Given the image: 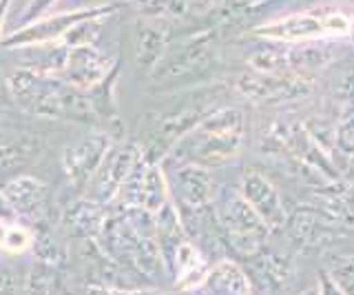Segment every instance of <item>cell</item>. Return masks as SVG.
Returning <instances> with one entry per match:
<instances>
[{
  "mask_svg": "<svg viewBox=\"0 0 354 295\" xmlns=\"http://www.w3.org/2000/svg\"><path fill=\"white\" fill-rule=\"evenodd\" d=\"M100 206L102 204H97L93 200L71 204V209L66 211V217H64L69 231L77 238L95 240L100 235V231H102V224L106 220V213L100 209Z\"/></svg>",
  "mask_w": 354,
  "mask_h": 295,
  "instance_id": "cell-17",
  "label": "cell"
},
{
  "mask_svg": "<svg viewBox=\"0 0 354 295\" xmlns=\"http://www.w3.org/2000/svg\"><path fill=\"white\" fill-rule=\"evenodd\" d=\"M326 276L346 295H354V253L332 258L326 267Z\"/></svg>",
  "mask_w": 354,
  "mask_h": 295,
  "instance_id": "cell-19",
  "label": "cell"
},
{
  "mask_svg": "<svg viewBox=\"0 0 354 295\" xmlns=\"http://www.w3.org/2000/svg\"><path fill=\"white\" fill-rule=\"evenodd\" d=\"M350 40L354 42V16H352V25H350Z\"/></svg>",
  "mask_w": 354,
  "mask_h": 295,
  "instance_id": "cell-28",
  "label": "cell"
},
{
  "mask_svg": "<svg viewBox=\"0 0 354 295\" xmlns=\"http://www.w3.org/2000/svg\"><path fill=\"white\" fill-rule=\"evenodd\" d=\"M250 262L248 278H257L263 289H277L290 276V260L286 256L277 253L272 249H259L257 253L246 258Z\"/></svg>",
  "mask_w": 354,
  "mask_h": 295,
  "instance_id": "cell-16",
  "label": "cell"
},
{
  "mask_svg": "<svg viewBox=\"0 0 354 295\" xmlns=\"http://www.w3.org/2000/svg\"><path fill=\"white\" fill-rule=\"evenodd\" d=\"M243 129L246 120L235 107H224L204 116L199 123L177 142L175 158L182 165L219 167L239 158L243 147Z\"/></svg>",
  "mask_w": 354,
  "mask_h": 295,
  "instance_id": "cell-2",
  "label": "cell"
},
{
  "mask_svg": "<svg viewBox=\"0 0 354 295\" xmlns=\"http://www.w3.org/2000/svg\"><path fill=\"white\" fill-rule=\"evenodd\" d=\"M111 156L104 158L102 167L95 173L97 176V184H95V198L93 202L97 204H109L113 202V198L118 195L122 182H124L131 171L138 167V162L144 158L142 151L138 145H133V142H127L124 147H120L115 151H109Z\"/></svg>",
  "mask_w": 354,
  "mask_h": 295,
  "instance_id": "cell-10",
  "label": "cell"
},
{
  "mask_svg": "<svg viewBox=\"0 0 354 295\" xmlns=\"http://www.w3.org/2000/svg\"><path fill=\"white\" fill-rule=\"evenodd\" d=\"M239 89L254 98V100H277V98H295L299 93H306L304 82H290L283 75L272 73H257V75H243L239 82Z\"/></svg>",
  "mask_w": 354,
  "mask_h": 295,
  "instance_id": "cell-15",
  "label": "cell"
},
{
  "mask_svg": "<svg viewBox=\"0 0 354 295\" xmlns=\"http://www.w3.org/2000/svg\"><path fill=\"white\" fill-rule=\"evenodd\" d=\"M335 147L343 156L354 158V102L341 107L335 127Z\"/></svg>",
  "mask_w": 354,
  "mask_h": 295,
  "instance_id": "cell-20",
  "label": "cell"
},
{
  "mask_svg": "<svg viewBox=\"0 0 354 295\" xmlns=\"http://www.w3.org/2000/svg\"><path fill=\"white\" fill-rule=\"evenodd\" d=\"M58 0H29L25 12H22V23H29V20H38L51 5H55Z\"/></svg>",
  "mask_w": 354,
  "mask_h": 295,
  "instance_id": "cell-23",
  "label": "cell"
},
{
  "mask_svg": "<svg viewBox=\"0 0 354 295\" xmlns=\"http://www.w3.org/2000/svg\"><path fill=\"white\" fill-rule=\"evenodd\" d=\"M33 240H36V231H31L25 224H9V231L5 235L3 251L7 253H25V251L33 249Z\"/></svg>",
  "mask_w": 354,
  "mask_h": 295,
  "instance_id": "cell-21",
  "label": "cell"
},
{
  "mask_svg": "<svg viewBox=\"0 0 354 295\" xmlns=\"http://www.w3.org/2000/svg\"><path fill=\"white\" fill-rule=\"evenodd\" d=\"M317 287H319V295H346V293H343V291L337 287L335 282H332V280L326 276V271L321 273V280H319Z\"/></svg>",
  "mask_w": 354,
  "mask_h": 295,
  "instance_id": "cell-24",
  "label": "cell"
},
{
  "mask_svg": "<svg viewBox=\"0 0 354 295\" xmlns=\"http://www.w3.org/2000/svg\"><path fill=\"white\" fill-rule=\"evenodd\" d=\"M7 231H9V222H5L3 217H0V249H3V244H5V235H7Z\"/></svg>",
  "mask_w": 354,
  "mask_h": 295,
  "instance_id": "cell-26",
  "label": "cell"
},
{
  "mask_svg": "<svg viewBox=\"0 0 354 295\" xmlns=\"http://www.w3.org/2000/svg\"><path fill=\"white\" fill-rule=\"evenodd\" d=\"M120 5H102V7H91V9H75V12L66 14H55L47 18H38L33 23L20 27L14 34L3 38L5 49H27V47H38V45H55L66 38V34L77 27L84 20L91 18H104L113 14Z\"/></svg>",
  "mask_w": 354,
  "mask_h": 295,
  "instance_id": "cell-6",
  "label": "cell"
},
{
  "mask_svg": "<svg viewBox=\"0 0 354 295\" xmlns=\"http://www.w3.org/2000/svg\"><path fill=\"white\" fill-rule=\"evenodd\" d=\"M109 151H111L109 134H91L64 149L62 167L66 171V176H69V180L73 182V187L77 189L86 187L88 180H91L100 171V167H102Z\"/></svg>",
  "mask_w": 354,
  "mask_h": 295,
  "instance_id": "cell-7",
  "label": "cell"
},
{
  "mask_svg": "<svg viewBox=\"0 0 354 295\" xmlns=\"http://www.w3.org/2000/svg\"><path fill=\"white\" fill-rule=\"evenodd\" d=\"M175 204L186 209H202L213 200V178L208 169L197 165H182L173 173Z\"/></svg>",
  "mask_w": 354,
  "mask_h": 295,
  "instance_id": "cell-11",
  "label": "cell"
},
{
  "mask_svg": "<svg viewBox=\"0 0 354 295\" xmlns=\"http://www.w3.org/2000/svg\"><path fill=\"white\" fill-rule=\"evenodd\" d=\"M286 226L290 229V235L295 242L301 247H321L335 235V229L339 222L332 215H317V213H295L292 220H286Z\"/></svg>",
  "mask_w": 354,
  "mask_h": 295,
  "instance_id": "cell-14",
  "label": "cell"
},
{
  "mask_svg": "<svg viewBox=\"0 0 354 295\" xmlns=\"http://www.w3.org/2000/svg\"><path fill=\"white\" fill-rule=\"evenodd\" d=\"M27 293L29 295H64L62 276L53 265H44L40 262L33 267L27 278Z\"/></svg>",
  "mask_w": 354,
  "mask_h": 295,
  "instance_id": "cell-18",
  "label": "cell"
},
{
  "mask_svg": "<svg viewBox=\"0 0 354 295\" xmlns=\"http://www.w3.org/2000/svg\"><path fill=\"white\" fill-rule=\"evenodd\" d=\"M350 25L352 18L339 9H308L259 27L257 36L277 42H304L328 36H350Z\"/></svg>",
  "mask_w": 354,
  "mask_h": 295,
  "instance_id": "cell-4",
  "label": "cell"
},
{
  "mask_svg": "<svg viewBox=\"0 0 354 295\" xmlns=\"http://www.w3.org/2000/svg\"><path fill=\"white\" fill-rule=\"evenodd\" d=\"M95 242L102 249L104 258H109L113 265L122 269H133L140 276L155 278L164 269L158 242L153 238L140 235L124 213L106 215Z\"/></svg>",
  "mask_w": 354,
  "mask_h": 295,
  "instance_id": "cell-3",
  "label": "cell"
},
{
  "mask_svg": "<svg viewBox=\"0 0 354 295\" xmlns=\"http://www.w3.org/2000/svg\"><path fill=\"white\" fill-rule=\"evenodd\" d=\"M111 67H113L111 60L93 45L69 47V56H66L60 78L80 91H93L109 78Z\"/></svg>",
  "mask_w": 354,
  "mask_h": 295,
  "instance_id": "cell-9",
  "label": "cell"
},
{
  "mask_svg": "<svg viewBox=\"0 0 354 295\" xmlns=\"http://www.w3.org/2000/svg\"><path fill=\"white\" fill-rule=\"evenodd\" d=\"M199 291L206 295H250L252 282L235 260H219L210 265Z\"/></svg>",
  "mask_w": 354,
  "mask_h": 295,
  "instance_id": "cell-13",
  "label": "cell"
},
{
  "mask_svg": "<svg viewBox=\"0 0 354 295\" xmlns=\"http://www.w3.org/2000/svg\"><path fill=\"white\" fill-rule=\"evenodd\" d=\"M239 193H241V198L252 206V211L261 217L263 224L270 229V233L286 229L288 213H286L283 200L279 191H277V187L263 176V173L259 171L243 173Z\"/></svg>",
  "mask_w": 354,
  "mask_h": 295,
  "instance_id": "cell-8",
  "label": "cell"
},
{
  "mask_svg": "<svg viewBox=\"0 0 354 295\" xmlns=\"http://www.w3.org/2000/svg\"><path fill=\"white\" fill-rule=\"evenodd\" d=\"M20 280L18 273L5 262H0V295H18Z\"/></svg>",
  "mask_w": 354,
  "mask_h": 295,
  "instance_id": "cell-22",
  "label": "cell"
},
{
  "mask_svg": "<svg viewBox=\"0 0 354 295\" xmlns=\"http://www.w3.org/2000/svg\"><path fill=\"white\" fill-rule=\"evenodd\" d=\"M301 295H319V287H310V289H306Z\"/></svg>",
  "mask_w": 354,
  "mask_h": 295,
  "instance_id": "cell-27",
  "label": "cell"
},
{
  "mask_svg": "<svg viewBox=\"0 0 354 295\" xmlns=\"http://www.w3.org/2000/svg\"><path fill=\"white\" fill-rule=\"evenodd\" d=\"M9 7H11V0H0V42H3V31H5Z\"/></svg>",
  "mask_w": 354,
  "mask_h": 295,
  "instance_id": "cell-25",
  "label": "cell"
},
{
  "mask_svg": "<svg viewBox=\"0 0 354 295\" xmlns=\"http://www.w3.org/2000/svg\"><path fill=\"white\" fill-rule=\"evenodd\" d=\"M217 220L224 229L226 242L239 256L250 258L259 249L266 247V238L270 235V229L252 211V206L241 198V193H226L217 206Z\"/></svg>",
  "mask_w": 354,
  "mask_h": 295,
  "instance_id": "cell-5",
  "label": "cell"
},
{
  "mask_svg": "<svg viewBox=\"0 0 354 295\" xmlns=\"http://www.w3.org/2000/svg\"><path fill=\"white\" fill-rule=\"evenodd\" d=\"M9 91L16 105L38 118H62L86 123L93 111L88 91H80L58 75H40L18 69L9 75Z\"/></svg>",
  "mask_w": 354,
  "mask_h": 295,
  "instance_id": "cell-1",
  "label": "cell"
},
{
  "mask_svg": "<svg viewBox=\"0 0 354 295\" xmlns=\"http://www.w3.org/2000/svg\"><path fill=\"white\" fill-rule=\"evenodd\" d=\"M5 204L20 217H38L47 202V187L31 176H18L7 182L3 191Z\"/></svg>",
  "mask_w": 354,
  "mask_h": 295,
  "instance_id": "cell-12",
  "label": "cell"
}]
</instances>
